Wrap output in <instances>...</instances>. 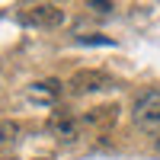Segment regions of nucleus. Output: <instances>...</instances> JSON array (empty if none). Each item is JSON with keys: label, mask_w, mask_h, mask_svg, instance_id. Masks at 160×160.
Returning <instances> with one entry per match:
<instances>
[{"label": "nucleus", "mask_w": 160, "mask_h": 160, "mask_svg": "<svg viewBox=\"0 0 160 160\" xmlns=\"http://www.w3.org/2000/svg\"><path fill=\"white\" fill-rule=\"evenodd\" d=\"M16 19L26 29H58V26H64L68 13L61 3H22L16 10Z\"/></svg>", "instance_id": "1"}, {"label": "nucleus", "mask_w": 160, "mask_h": 160, "mask_svg": "<svg viewBox=\"0 0 160 160\" xmlns=\"http://www.w3.org/2000/svg\"><path fill=\"white\" fill-rule=\"evenodd\" d=\"M45 128H48V135L55 138V141H61V144H74V141H80V138L87 135L83 118H80L77 112H68V109H55V112L48 115Z\"/></svg>", "instance_id": "2"}, {"label": "nucleus", "mask_w": 160, "mask_h": 160, "mask_svg": "<svg viewBox=\"0 0 160 160\" xmlns=\"http://www.w3.org/2000/svg\"><path fill=\"white\" fill-rule=\"evenodd\" d=\"M131 118L135 125L144 131H160V87L144 90L141 96H135L131 102Z\"/></svg>", "instance_id": "3"}, {"label": "nucleus", "mask_w": 160, "mask_h": 160, "mask_svg": "<svg viewBox=\"0 0 160 160\" xmlns=\"http://www.w3.org/2000/svg\"><path fill=\"white\" fill-rule=\"evenodd\" d=\"M64 87H68L71 96H93V93L112 90V87H115V80L106 74V71H77Z\"/></svg>", "instance_id": "4"}, {"label": "nucleus", "mask_w": 160, "mask_h": 160, "mask_svg": "<svg viewBox=\"0 0 160 160\" xmlns=\"http://www.w3.org/2000/svg\"><path fill=\"white\" fill-rule=\"evenodd\" d=\"M80 118H83L87 135H90V131L102 135V131H109V128L118 122V106H115V102H106V106H96V109H87Z\"/></svg>", "instance_id": "5"}, {"label": "nucleus", "mask_w": 160, "mask_h": 160, "mask_svg": "<svg viewBox=\"0 0 160 160\" xmlns=\"http://www.w3.org/2000/svg\"><path fill=\"white\" fill-rule=\"evenodd\" d=\"M19 144H22V125L13 118H3L0 122V160H13Z\"/></svg>", "instance_id": "6"}, {"label": "nucleus", "mask_w": 160, "mask_h": 160, "mask_svg": "<svg viewBox=\"0 0 160 160\" xmlns=\"http://www.w3.org/2000/svg\"><path fill=\"white\" fill-rule=\"evenodd\" d=\"M61 93V83L58 80H42V83H32V96L35 99H51Z\"/></svg>", "instance_id": "7"}, {"label": "nucleus", "mask_w": 160, "mask_h": 160, "mask_svg": "<svg viewBox=\"0 0 160 160\" xmlns=\"http://www.w3.org/2000/svg\"><path fill=\"white\" fill-rule=\"evenodd\" d=\"M80 45H112V38H106V35H83Z\"/></svg>", "instance_id": "8"}, {"label": "nucleus", "mask_w": 160, "mask_h": 160, "mask_svg": "<svg viewBox=\"0 0 160 160\" xmlns=\"http://www.w3.org/2000/svg\"><path fill=\"white\" fill-rule=\"evenodd\" d=\"M87 7H93V10H99V13H109V10H112V3H106V0H90Z\"/></svg>", "instance_id": "9"}]
</instances>
